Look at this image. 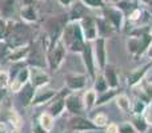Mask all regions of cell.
<instances>
[{
  "instance_id": "36",
  "label": "cell",
  "mask_w": 152,
  "mask_h": 133,
  "mask_svg": "<svg viewBox=\"0 0 152 133\" xmlns=\"http://www.w3.org/2000/svg\"><path fill=\"white\" fill-rule=\"evenodd\" d=\"M31 133H47L44 129L40 126V124L37 123V120H32L31 124Z\"/></svg>"
},
{
  "instance_id": "31",
  "label": "cell",
  "mask_w": 152,
  "mask_h": 133,
  "mask_svg": "<svg viewBox=\"0 0 152 133\" xmlns=\"http://www.w3.org/2000/svg\"><path fill=\"white\" fill-rule=\"evenodd\" d=\"M145 109H147V104L144 101L139 99H135L132 101V107H131V115H144Z\"/></svg>"
},
{
  "instance_id": "33",
  "label": "cell",
  "mask_w": 152,
  "mask_h": 133,
  "mask_svg": "<svg viewBox=\"0 0 152 133\" xmlns=\"http://www.w3.org/2000/svg\"><path fill=\"white\" fill-rule=\"evenodd\" d=\"M10 81H11L10 72L5 70V69H0V88L8 89V86H10Z\"/></svg>"
},
{
  "instance_id": "20",
  "label": "cell",
  "mask_w": 152,
  "mask_h": 133,
  "mask_svg": "<svg viewBox=\"0 0 152 133\" xmlns=\"http://www.w3.org/2000/svg\"><path fill=\"white\" fill-rule=\"evenodd\" d=\"M19 0H0V17L4 20H12L16 13Z\"/></svg>"
},
{
  "instance_id": "30",
  "label": "cell",
  "mask_w": 152,
  "mask_h": 133,
  "mask_svg": "<svg viewBox=\"0 0 152 133\" xmlns=\"http://www.w3.org/2000/svg\"><path fill=\"white\" fill-rule=\"evenodd\" d=\"M91 120L94 121L95 125L99 126V128L102 129V131L108 125V123H110V121H108V116L105 115L104 112H99V113H96V115H95L94 117L91 118Z\"/></svg>"
},
{
  "instance_id": "5",
  "label": "cell",
  "mask_w": 152,
  "mask_h": 133,
  "mask_svg": "<svg viewBox=\"0 0 152 133\" xmlns=\"http://www.w3.org/2000/svg\"><path fill=\"white\" fill-rule=\"evenodd\" d=\"M103 17L108 21L112 29L115 32H121L124 28V23H126V15L123 11L119 9L116 5H105L103 8Z\"/></svg>"
},
{
  "instance_id": "13",
  "label": "cell",
  "mask_w": 152,
  "mask_h": 133,
  "mask_svg": "<svg viewBox=\"0 0 152 133\" xmlns=\"http://www.w3.org/2000/svg\"><path fill=\"white\" fill-rule=\"evenodd\" d=\"M66 110L72 116H86V109L83 104V97L77 92H71L66 97Z\"/></svg>"
},
{
  "instance_id": "23",
  "label": "cell",
  "mask_w": 152,
  "mask_h": 133,
  "mask_svg": "<svg viewBox=\"0 0 152 133\" xmlns=\"http://www.w3.org/2000/svg\"><path fill=\"white\" fill-rule=\"evenodd\" d=\"M83 104H84V109L86 112H91L95 107H96V101H97V92L92 89H87L84 92L83 96Z\"/></svg>"
},
{
  "instance_id": "11",
  "label": "cell",
  "mask_w": 152,
  "mask_h": 133,
  "mask_svg": "<svg viewBox=\"0 0 152 133\" xmlns=\"http://www.w3.org/2000/svg\"><path fill=\"white\" fill-rule=\"evenodd\" d=\"M68 93H71V91L64 86L63 89L58 91V94H56L55 99L51 101L47 112L50 113V115H52L55 118L60 117V116L64 113V110H66V97Z\"/></svg>"
},
{
  "instance_id": "27",
  "label": "cell",
  "mask_w": 152,
  "mask_h": 133,
  "mask_svg": "<svg viewBox=\"0 0 152 133\" xmlns=\"http://www.w3.org/2000/svg\"><path fill=\"white\" fill-rule=\"evenodd\" d=\"M119 94V88L118 89H112L108 88L105 92L97 93V101H96V107H102V105L108 104L110 101L116 99V96Z\"/></svg>"
},
{
  "instance_id": "4",
  "label": "cell",
  "mask_w": 152,
  "mask_h": 133,
  "mask_svg": "<svg viewBox=\"0 0 152 133\" xmlns=\"http://www.w3.org/2000/svg\"><path fill=\"white\" fill-rule=\"evenodd\" d=\"M67 48L63 44V41H59L55 47H52L47 52V64H48V70L50 72H56L61 68V65L66 61L67 56Z\"/></svg>"
},
{
  "instance_id": "16",
  "label": "cell",
  "mask_w": 152,
  "mask_h": 133,
  "mask_svg": "<svg viewBox=\"0 0 152 133\" xmlns=\"http://www.w3.org/2000/svg\"><path fill=\"white\" fill-rule=\"evenodd\" d=\"M56 94H58V91H55V89H48L47 86L42 88V89H37L36 93H35L34 100H32L31 107H40V105L48 104V102H51L55 99Z\"/></svg>"
},
{
  "instance_id": "10",
  "label": "cell",
  "mask_w": 152,
  "mask_h": 133,
  "mask_svg": "<svg viewBox=\"0 0 152 133\" xmlns=\"http://www.w3.org/2000/svg\"><path fill=\"white\" fill-rule=\"evenodd\" d=\"M79 24H80V28H81V31H83L86 41L94 43L95 40L99 37L96 17H92V16H89V15H86L83 19L79 20Z\"/></svg>"
},
{
  "instance_id": "28",
  "label": "cell",
  "mask_w": 152,
  "mask_h": 133,
  "mask_svg": "<svg viewBox=\"0 0 152 133\" xmlns=\"http://www.w3.org/2000/svg\"><path fill=\"white\" fill-rule=\"evenodd\" d=\"M20 17L26 23H35L37 20V13L35 11L34 5H21Z\"/></svg>"
},
{
  "instance_id": "44",
  "label": "cell",
  "mask_w": 152,
  "mask_h": 133,
  "mask_svg": "<svg viewBox=\"0 0 152 133\" xmlns=\"http://www.w3.org/2000/svg\"><path fill=\"white\" fill-rule=\"evenodd\" d=\"M145 55H147L148 57H150L151 60H152V41H151V44H150V48H148V51H147V53H145Z\"/></svg>"
},
{
  "instance_id": "12",
  "label": "cell",
  "mask_w": 152,
  "mask_h": 133,
  "mask_svg": "<svg viewBox=\"0 0 152 133\" xmlns=\"http://www.w3.org/2000/svg\"><path fill=\"white\" fill-rule=\"evenodd\" d=\"M89 76L87 73H67L64 76V84L66 88L69 89L71 92H79L83 91L87 86Z\"/></svg>"
},
{
  "instance_id": "26",
  "label": "cell",
  "mask_w": 152,
  "mask_h": 133,
  "mask_svg": "<svg viewBox=\"0 0 152 133\" xmlns=\"http://www.w3.org/2000/svg\"><path fill=\"white\" fill-rule=\"evenodd\" d=\"M131 124L134 125L135 131L137 133H147L150 129V124L147 123L144 116L142 115H131Z\"/></svg>"
},
{
  "instance_id": "43",
  "label": "cell",
  "mask_w": 152,
  "mask_h": 133,
  "mask_svg": "<svg viewBox=\"0 0 152 133\" xmlns=\"http://www.w3.org/2000/svg\"><path fill=\"white\" fill-rule=\"evenodd\" d=\"M145 80H147L150 84H152V68L150 69V72H148V75H147V77H145Z\"/></svg>"
},
{
  "instance_id": "19",
  "label": "cell",
  "mask_w": 152,
  "mask_h": 133,
  "mask_svg": "<svg viewBox=\"0 0 152 133\" xmlns=\"http://www.w3.org/2000/svg\"><path fill=\"white\" fill-rule=\"evenodd\" d=\"M104 78L107 80L108 88L112 89H118L119 85H120V80H119V75H118V69H116L115 65L112 64H107L105 68L102 70Z\"/></svg>"
},
{
  "instance_id": "22",
  "label": "cell",
  "mask_w": 152,
  "mask_h": 133,
  "mask_svg": "<svg viewBox=\"0 0 152 133\" xmlns=\"http://www.w3.org/2000/svg\"><path fill=\"white\" fill-rule=\"evenodd\" d=\"M87 15V7L83 5L79 0H75L71 4V11L68 13V20L69 21H79Z\"/></svg>"
},
{
  "instance_id": "34",
  "label": "cell",
  "mask_w": 152,
  "mask_h": 133,
  "mask_svg": "<svg viewBox=\"0 0 152 133\" xmlns=\"http://www.w3.org/2000/svg\"><path fill=\"white\" fill-rule=\"evenodd\" d=\"M119 133H137V132L135 131L131 121H124V123L119 124Z\"/></svg>"
},
{
  "instance_id": "48",
  "label": "cell",
  "mask_w": 152,
  "mask_h": 133,
  "mask_svg": "<svg viewBox=\"0 0 152 133\" xmlns=\"http://www.w3.org/2000/svg\"><path fill=\"white\" fill-rule=\"evenodd\" d=\"M104 1H105V3H108V0H104Z\"/></svg>"
},
{
  "instance_id": "49",
  "label": "cell",
  "mask_w": 152,
  "mask_h": 133,
  "mask_svg": "<svg viewBox=\"0 0 152 133\" xmlns=\"http://www.w3.org/2000/svg\"><path fill=\"white\" fill-rule=\"evenodd\" d=\"M64 133H67V132H64Z\"/></svg>"
},
{
  "instance_id": "2",
  "label": "cell",
  "mask_w": 152,
  "mask_h": 133,
  "mask_svg": "<svg viewBox=\"0 0 152 133\" xmlns=\"http://www.w3.org/2000/svg\"><path fill=\"white\" fill-rule=\"evenodd\" d=\"M60 40L66 45L67 51L72 53H81L84 44H86V39H84L79 21H68L66 24Z\"/></svg>"
},
{
  "instance_id": "8",
  "label": "cell",
  "mask_w": 152,
  "mask_h": 133,
  "mask_svg": "<svg viewBox=\"0 0 152 133\" xmlns=\"http://www.w3.org/2000/svg\"><path fill=\"white\" fill-rule=\"evenodd\" d=\"M81 56V61H83V65L86 68V73L89 76V78L94 80L96 73L99 72L96 67V61H95V56H94V47H92V43L86 41L83 47V51L80 53Z\"/></svg>"
},
{
  "instance_id": "25",
  "label": "cell",
  "mask_w": 152,
  "mask_h": 133,
  "mask_svg": "<svg viewBox=\"0 0 152 133\" xmlns=\"http://www.w3.org/2000/svg\"><path fill=\"white\" fill-rule=\"evenodd\" d=\"M116 107L119 108L121 113L124 115H131V107H132V101L129 100V97L124 93H119L115 99Z\"/></svg>"
},
{
  "instance_id": "24",
  "label": "cell",
  "mask_w": 152,
  "mask_h": 133,
  "mask_svg": "<svg viewBox=\"0 0 152 133\" xmlns=\"http://www.w3.org/2000/svg\"><path fill=\"white\" fill-rule=\"evenodd\" d=\"M37 123L40 124L43 129H44L47 133L52 132V129L55 128V120L56 118L53 117L52 115H50L48 112H42L39 116H37Z\"/></svg>"
},
{
  "instance_id": "39",
  "label": "cell",
  "mask_w": 152,
  "mask_h": 133,
  "mask_svg": "<svg viewBox=\"0 0 152 133\" xmlns=\"http://www.w3.org/2000/svg\"><path fill=\"white\" fill-rule=\"evenodd\" d=\"M104 133H119V125L116 123H108L104 128Z\"/></svg>"
},
{
  "instance_id": "18",
  "label": "cell",
  "mask_w": 152,
  "mask_h": 133,
  "mask_svg": "<svg viewBox=\"0 0 152 133\" xmlns=\"http://www.w3.org/2000/svg\"><path fill=\"white\" fill-rule=\"evenodd\" d=\"M35 93H36V89L31 85V83H28L21 88L20 92L16 93V96H18L21 107L27 108V107H31L32 105V100H34V97H35Z\"/></svg>"
},
{
  "instance_id": "14",
  "label": "cell",
  "mask_w": 152,
  "mask_h": 133,
  "mask_svg": "<svg viewBox=\"0 0 152 133\" xmlns=\"http://www.w3.org/2000/svg\"><path fill=\"white\" fill-rule=\"evenodd\" d=\"M29 83L35 89L45 88L51 83V76L45 69H39V68H29Z\"/></svg>"
},
{
  "instance_id": "9",
  "label": "cell",
  "mask_w": 152,
  "mask_h": 133,
  "mask_svg": "<svg viewBox=\"0 0 152 133\" xmlns=\"http://www.w3.org/2000/svg\"><path fill=\"white\" fill-rule=\"evenodd\" d=\"M94 56L95 61H96L97 70L102 72L108 64V52H107V39L105 37H97L94 43Z\"/></svg>"
},
{
  "instance_id": "37",
  "label": "cell",
  "mask_w": 152,
  "mask_h": 133,
  "mask_svg": "<svg viewBox=\"0 0 152 133\" xmlns=\"http://www.w3.org/2000/svg\"><path fill=\"white\" fill-rule=\"evenodd\" d=\"M5 31H7V20L0 17V41H4Z\"/></svg>"
},
{
  "instance_id": "6",
  "label": "cell",
  "mask_w": 152,
  "mask_h": 133,
  "mask_svg": "<svg viewBox=\"0 0 152 133\" xmlns=\"http://www.w3.org/2000/svg\"><path fill=\"white\" fill-rule=\"evenodd\" d=\"M29 73H31L29 67L26 65V64H23V65L16 70V73H13V75L11 76L8 91L15 93V94L18 93V92H20L21 88H23L26 84L29 83Z\"/></svg>"
},
{
  "instance_id": "21",
  "label": "cell",
  "mask_w": 152,
  "mask_h": 133,
  "mask_svg": "<svg viewBox=\"0 0 152 133\" xmlns=\"http://www.w3.org/2000/svg\"><path fill=\"white\" fill-rule=\"evenodd\" d=\"M29 49H31V44L24 45V47H20V48H15V49H11L7 60L11 61L12 64H15V63H26L27 57H28Z\"/></svg>"
},
{
  "instance_id": "1",
  "label": "cell",
  "mask_w": 152,
  "mask_h": 133,
  "mask_svg": "<svg viewBox=\"0 0 152 133\" xmlns=\"http://www.w3.org/2000/svg\"><path fill=\"white\" fill-rule=\"evenodd\" d=\"M4 43L10 47V49L20 48L24 45H29L32 43V29L27 23L20 21H7Z\"/></svg>"
},
{
  "instance_id": "47",
  "label": "cell",
  "mask_w": 152,
  "mask_h": 133,
  "mask_svg": "<svg viewBox=\"0 0 152 133\" xmlns=\"http://www.w3.org/2000/svg\"><path fill=\"white\" fill-rule=\"evenodd\" d=\"M69 133H79V132H69Z\"/></svg>"
},
{
  "instance_id": "15",
  "label": "cell",
  "mask_w": 152,
  "mask_h": 133,
  "mask_svg": "<svg viewBox=\"0 0 152 133\" xmlns=\"http://www.w3.org/2000/svg\"><path fill=\"white\" fill-rule=\"evenodd\" d=\"M151 68H152V60H150L145 64H143L142 67L134 69L132 72H129L128 75H127V85H128L129 88H135L137 84H140L145 77H147V75H148Z\"/></svg>"
},
{
  "instance_id": "3",
  "label": "cell",
  "mask_w": 152,
  "mask_h": 133,
  "mask_svg": "<svg viewBox=\"0 0 152 133\" xmlns=\"http://www.w3.org/2000/svg\"><path fill=\"white\" fill-rule=\"evenodd\" d=\"M26 65L29 68H39V69H48L47 64V51L40 43H31L28 57L26 60Z\"/></svg>"
},
{
  "instance_id": "7",
  "label": "cell",
  "mask_w": 152,
  "mask_h": 133,
  "mask_svg": "<svg viewBox=\"0 0 152 133\" xmlns=\"http://www.w3.org/2000/svg\"><path fill=\"white\" fill-rule=\"evenodd\" d=\"M68 126L71 132H79V133H86V132H97L102 131L99 126L94 124L91 118L87 116H72L68 120Z\"/></svg>"
},
{
  "instance_id": "42",
  "label": "cell",
  "mask_w": 152,
  "mask_h": 133,
  "mask_svg": "<svg viewBox=\"0 0 152 133\" xmlns=\"http://www.w3.org/2000/svg\"><path fill=\"white\" fill-rule=\"evenodd\" d=\"M75 0H59V3H60L61 5H64V7H71V4Z\"/></svg>"
},
{
  "instance_id": "41",
  "label": "cell",
  "mask_w": 152,
  "mask_h": 133,
  "mask_svg": "<svg viewBox=\"0 0 152 133\" xmlns=\"http://www.w3.org/2000/svg\"><path fill=\"white\" fill-rule=\"evenodd\" d=\"M0 133H10L7 128V124L3 123V121H0Z\"/></svg>"
},
{
  "instance_id": "35",
  "label": "cell",
  "mask_w": 152,
  "mask_h": 133,
  "mask_svg": "<svg viewBox=\"0 0 152 133\" xmlns=\"http://www.w3.org/2000/svg\"><path fill=\"white\" fill-rule=\"evenodd\" d=\"M11 49L4 41H0V61L1 60H7L8 55H10Z\"/></svg>"
},
{
  "instance_id": "17",
  "label": "cell",
  "mask_w": 152,
  "mask_h": 133,
  "mask_svg": "<svg viewBox=\"0 0 152 133\" xmlns=\"http://www.w3.org/2000/svg\"><path fill=\"white\" fill-rule=\"evenodd\" d=\"M132 89H134V92H135L136 99L144 101L147 105L152 101V84L148 83L145 78L140 84H137L135 88H132Z\"/></svg>"
},
{
  "instance_id": "40",
  "label": "cell",
  "mask_w": 152,
  "mask_h": 133,
  "mask_svg": "<svg viewBox=\"0 0 152 133\" xmlns=\"http://www.w3.org/2000/svg\"><path fill=\"white\" fill-rule=\"evenodd\" d=\"M7 92H8V89H1V88H0V107L3 105L5 97H7Z\"/></svg>"
},
{
  "instance_id": "45",
  "label": "cell",
  "mask_w": 152,
  "mask_h": 133,
  "mask_svg": "<svg viewBox=\"0 0 152 133\" xmlns=\"http://www.w3.org/2000/svg\"><path fill=\"white\" fill-rule=\"evenodd\" d=\"M121 0H108V3H111L112 5H116V4H119Z\"/></svg>"
},
{
  "instance_id": "46",
  "label": "cell",
  "mask_w": 152,
  "mask_h": 133,
  "mask_svg": "<svg viewBox=\"0 0 152 133\" xmlns=\"http://www.w3.org/2000/svg\"><path fill=\"white\" fill-rule=\"evenodd\" d=\"M11 133H20V131H18V129H12V132Z\"/></svg>"
},
{
  "instance_id": "38",
  "label": "cell",
  "mask_w": 152,
  "mask_h": 133,
  "mask_svg": "<svg viewBox=\"0 0 152 133\" xmlns=\"http://www.w3.org/2000/svg\"><path fill=\"white\" fill-rule=\"evenodd\" d=\"M143 116L145 117V120H147V123L150 124V126H152V101L147 105V109H145V112Z\"/></svg>"
},
{
  "instance_id": "32",
  "label": "cell",
  "mask_w": 152,
  "mask_h": 133,
  "mask_svg": "<svg viewBox=\"0 0 152 133\" xmlns=\"http://www.w3.org/2000/svg\"><path fill=\"white\" fill-rule=\"evenodd\" d=\"M79 1L87 8H94V9H103L107 5L104 0H79Z\"/></svg>"
},
{
  "instance_id": "29",
  "label": "cell",
  "mask_w": 152,
  "mask_h": 133,
  "mask_svg": "<svg viewBox=\"0 0 152 133\" xmlns=\"http://www.w3.org/2000/svg\"><path fill=\"white\" fill-rule=\"evenodd\" d=\"M94 89L97 92V93H102V92H105L108 89V84H107V80L104 78L103 73H96L94 78Z\"/></svg>"
}]
</instances>
